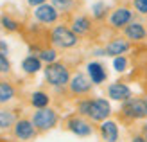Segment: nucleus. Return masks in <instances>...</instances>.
Returning <instances> with one entry per match:
<instances>
[{"label": "nucleus", "mask_w": 147, "mask_h": 142, "mask_svg": "<svg viewBox=\"0 0 147 142\" xmlns=\"http://www.w3.org/2000/svg\"><path fill=\"white\" fill-rule=\"evenodd\" d=\"M124 113L133 117V119H142L147 115V99L142 97H129L124 104Z\"/></svg>", "instance_id": "f257e3e1"}, {"label": "nucleus", "mask_w": 147, "mask_h": 142, "mask_svg": "<svg viewBox=\"0 0 147 142\" xmlns=\"http://www.w3.org/2000/svg\"><path fill=\"white\" fill-rule=\"evenodd\" d=\"M45 76L49 79V83L56 85V86H61V85L68 83V70L65 69L63 65H57V63H50L47 67V69H45Z\"/></svg>", "instance_id": "f03ea898"}, {"label": "nucleus", "mask_w": 147, "mask_h": 142, "mask_svg": "<svg viewBox=\"0 0 147 142\" xmlns=\"http://www.w3.org/2000/svg\"><path fill=\"white\" fill-rule=\"evenodd\" d=\"M56 111L52 110H47V108H41L40 111L34 113V119H32V124L40 130H49L56 124Z\"/></svg>", "instance_id": "7ed1b4c3"}, {"label": "nucleus", "mask_w": 147, "mask_h": 142, "mask_svg": "<svg viewBox=\"0 0 147 142\" xmlns=\"http://www.w3.org/2000/svg\"><path fill=\"white\" fill-rule=\"evenodd\" d=\"M109 103L104 101V99H95V101H90V111H88V115H90L93 121H104V119L109 115Z\"/></svg>", "instance_id": "20e7f679"}, {"label": "nucleus", "mask_w": 147, "mask_h": 142, "mask_svg": "<svg viewBox=\"0 0 147 142\" xmlns=\"http://www.w3.org/2000/svg\"><path fill=\"white\" fill-rule=\"evenodd\" d=\"M52 38L61 47H74L77 43V36L67 27H56L54 33H52Z\"/></svg>", "instance_id": "39448f33"}, {"label": "nucleus", "mask_w": 147, "mask_h": 142, "mask_svg": "<svg viewBox=\"0 0 147 142\" xmlns=\"http://www.w3.org/2000/svg\"><path fill=\"white\" fill-rule=\"evenodd\" d=\"M108 94L115 101H127L131 97V90L126 85H122V83H113L111 86L108 88Z\"/></svg>", "instance_id": "423d86ee"}, {"label": "nucleus", "mask_w": 147, "mask_h": 142, "mask_svg": "<svg viewBox=\"0 0 147 142\" xmlns=\"http://www.w3.org/2000/svg\"><path fill=\"white\" fill-rule=\"evenodd\" d=\"M36 18L49 24V22H54V20L57 18V11H56L54 5L43 4V5H38V9H36Z\"/></svg>", "instance_id": "0eeeda50"}, {"label": "nucleus", "mask_w": 147, "mask_h": 142, "mask_svg": "<svg viewBox=\"0 0 147 142\" xmlns=\"http://www.w3.org/2000/svg\"><path fill=\"white\" fill-rule=\"evenodd\" d=\"M111 25L113 27H124V25H127L129 24V20H131V11L126 9V7H120V9H117L113 14H111Z\"/></svg>", "instance_id": "6e6552de"}, {"label": "nucleus", "mask_w": 147, "mask_h": 142, "mask_svg": "<svg viewBox=\"0 0 147 142\" xmlns=\"http://www.w3.org/2000/svg\"><path fill=\"white\" fill-rule=\"evenodd\" d=\"M100 133H102V139L106 142H117V139H119V128H117V124L111 122V121L102 122Z\"/></svg>", "instance_id": "1a4fd4ad"}, {"label": "nucleus", "mask_w": 147, "mask_h": 142, "mask_svg": "<svg viewBox=\"0 0 147 142\" xmlns=\"http://www.w3.org/2000/svg\"><path fill=\"white\" fill-rule=\"evenodd\" d=\"M68 128H70V131H74L79 137H86L92 133V126L84 121H81V119H72L68 122Z\"/></svg>", "instance_id": "9d476101"}, {"label": "nucleus", "mask_w": 147, "mask_h": 142, "mask_svg": "<svg viewBox=\"0 0 147 142\" xmlns=\"http://www.w3.org/2000/svg\"><path fill=\"white\" fill-rule=\"evenodd\" d=\"M14 133H16V137L25 140V139H31L34 135V126L29 122V121H20L16 126H14Z\"/></svg>", "instance_id": "9b49d317"}, {"label": "nucleus", "mask_w": 147, "mask_h": 142, "mask_svg": "<svg viewBox=\"0 0 147 142\" xmlns=\"http://www.w3.org/2000/svg\"><path fill=\"white\" fill-rule=\"evenodd\" d=\"M70 86H72V90L76 92V94H84V92H88V90H90L92 83L86 79V76H83V74H77V76L72 79Z\"/></svg>", "instance_id": "f8f14e48"}, {"label": "nucleus", "mask_w": 147, "mask_h": 142, "mask_svg": "<svg viewBox=\"0 0 147 142\" xmlns=\"http://www.w3.org/2000/svg\"><path fill=\"white\" fill-rule=\"evenodd\" d=\"M88 74H90V77H92V83H95V85H99V83H102V81L106 79V72L99 63H90L88 65Z\"/></svg>", "instance_id": "ddd939ff"}, {"label": "nucleus", "mask_w": 147, "mask_h": 142, "mask_svg": "<svg viewBox=\"0 0 147 142\" xmlns=\"http://www.w3.org/2000/svg\"><path fill=\"white\" fill-rule=\"evenodd\" d=\"M127 49H129V43L126 40H113L106 47V52H108L109 56H119V54H124Z\"/></svg>", "instance_id": "4468645a"}, {"label": "nucleus", "mask_w": 147, "mask_h": 142, "mask_svg": "<svg viewBox=\"0 0 147 142\" xmlns=\"http://www.w3.org/2000/svg\"><path fill=\"white\" fill-rule=\"evenodd\" d=\"M126 34H127V38H131V40H144L145 36H147L144 25L142 24H136V22H135V24H129L126 27Z\"/></svg>", "instance_id": "2eb2a0df"}, {"label": "nucleus", "mask_w": 147, "mask_h": 142, "mask_svg": "<svg viewBox=\"0 0 147 142\" xmlns=\"http://www.w3.org/2000/svg\"><path fill=\"white\" fill-rule=\"evenodd\" d=\"M22 67H24V70L29 72V74H34V72H38L41 69V63H40V59L38 58H25L24 59V63H22Z\"/></svg>", "instance_id": "dca6fc26"}, {"label": "nucleus", "mask_w": 147, "mask_h": 142, "mask_svg": "<svg viewBox=\"0 0 147 142\" xmlns=\"http://www.w3.org/2000/svg\"><path fill=\"white\" fill-rule=\"evenodd\" d=\"M13 95H14V90H13L11 85L0 83V103H5V101L13 99Z\"/></svg>", "instance_id": "f3484780"}, {"label": "nucleus", "mask_w": 147, "mask_h": 142, "mask_svg": "<svg viewBox=\"0 0 147 142\" xmlns=\"http://www.w3.org/2000/svg\"><path fill=\"white\" fill-rule=\"evenodd\" d=\"M32 104L36 108H45L47 104H49V97H47V94H43V92H36V94H32Z\"/></svg>", "instance_id": "a211bd4d"}, {"label": "nucleus", "mask_w": 147, "mask_h": 142, "mask_svg": "<svg viewBox=\"0 0 147 142\" xmlns=\"http://www.w3.org/2000/svg\"><path fill=\"white\" fill-rule=\"evenodd\" d=\"M88 29H90V22H88V18L81 16V18H76V20H74V31H76V33L83 34V33L88 31Z\"/></svg>", "instance_id": "6ab92c4d"}, {"label": "nucleus", "mask_w": 147, "mask_h": 142, "mask_svg": "<svg viewBox=\"0 0 147 142\" xmlns=\"http://www.w3.org/2000/svg\"><path fill=\"white\" fill-rule=\"evenodd\" d=\"M14 117L11 111H5V110H0V128H9L13 124Z\"/></svg>", "instance_id": "aec40b11"}, {"label": "nucleus", "mask_w": 147, "mask_h": 142, "mask_svg": "<svg viewBox=\"0 0 147 142\" xmlns=\"http://www.w3.org/2000/svg\"><path fill=\"white\" fill-rule=\"evenodd\" d=\"M113 67H115V70H119V72L126 70V67H127L126 58H115V63H113Z\"/></svg>", "instance_id": "412c9836"}, {"label": "nucleus", "mask_w": 147, "mask_h": 142, "mask_svg": "<svg viewBox=\"0 0 147 142\" xmlns=\"http://www.w3.org/2000/svg\"><path fill=\"white\" fill-rule=\"evenodd\" d=\"M40 59L52 63L54 59H56V52H54V50H43V52H41V56H40Z\"/></svg>", "instance_id": "4be33fe9"}, {"label": "nucleus", "mask_w": 147, "mask_h": 142, "mask_svg": "<svg viewBox=\"0 0 147 142\" xmlns=\"http://www.w3.org/2000/svg\"><path fill=\"white\" fill-rule=\"evenodd\" d=\"M135 7L138 9V13H147V0H135Z\"/></svg>", "instance_id": "5701e85b"}, {"label": "nucleus", "mask_w": 147, "mask_h": 142, "mask_svg": "<svg viewBox=\"0 0 147 142\" xmlns=\"http://www.w3.org/2000/svg\"><path fill=\"white\" fill-rule=\"evenodd\" d=\"M2 24H4V27L11 29V31H14V29H16V22L11 20V18H7V16H4V18H2Z\"/></svg>", "instance_id": "b1692460"}, {"label": "nucleus", "mask_w": 147, "mask_h": 142, "mask_svg": "<svg viewBox=\"0 0 147 142\" xmlns=\"http://www.w3.org/2000/svg\"><path fill=\"white\" fill-rule=\"evenodd\" d=\"M9 70V61L5 59L4 54H0V72H7Z\"/></svg>", "instance_id": "393cba45"}, {"label": "nucleus", "mask_w": 147, "mask_h": 142, "mask_svg": "<svg viewBox=\"0 0 147 142\" xmlns=\"http://www.w3.org/2000/svg\"><path fill=\"white\" fill-rule=\"evenodd\" d=\"M104 9H106V5H104V4H95V5H93V13H95V16H102V14H104Z\"/></svg>", "instance_id": "a878e982"}, {"label": "nucleus", "mask_w": 147, "mask_h": 142, "mask_svg": "<svg viewBox=\"0 0 147 142\" xmlns=\"http://www.w3.org/2000/svg\"><path fill=\"white\" fill-rule=\"evenodd\" d=\"M79 110H81V113L88 115V111H90V101H84V103H81V104H79Z\"/></svg>", "instance_id": "bb28decb"}, {"label": "nucleus", "mask_w": 147, "mask_h": 142, "mask_svg": "<svg viewBox=\"0 0 147 142\" xmlns=\"http://www.w3.org/2000/svg\"><path fill=\"white\" fill-rule=\"evenodd\" d=\"M43 2H45V0H29V4H31V5H40Z\"/></svg>", "instance_id": "cd10ccee"}, {"label": "nucleus", "mask_w": 147, "mask_h": 142, "mask_svg": "<svg viewBox=\"0 0 147 142\" xmlns=\"http://www.w3.org/2000/svg\"><path fill=\"white\" fill-rule=\"evenodd\" d=\"M133 142H147V140H145L144 137H135V139H133Z\"/></svg>", "instance_id": "c85d7f7f"}, {"label": "nucleus", "mask_w": 147, "mask_h": 142, "mask_svg": "<svg viewBox=\"0 0 147 142\" xmlns=\"http://www.w3.org/2000/svg\"><path fill=\"white\" fill-rule=\"evenodd\" d=\"M144 139H145V140H147V124H145V126H144Z\"/></svg>", "instance_id": "c756f323"}, {"label": "nucleus", "mask_w": 147, "mask_h": 142, "mask_svg": "<svg viewBox=\"0 0 147 142\" xmlns=\"http://www.w3.org/2000/svg\"><path fill=\"white\" fill-rule=\"evenodd\" d=\"M57 2H61V4H67V2H68V0H57Z\"/></svg>", "instance_id": "7c9ffc66"}, {"label": "nucleus", "mask_w": 147, "mask_h": 142, "mask_svg": "<svg viewBox=\"0 0 147 142\" xmlns=\"http://www.w3.org/2000/svg\"><path fill=\"white\" fill-rule=\"evenodd\" d=\"M0 142H5V140H4V139H0Z\"/></svg>", "instance_id": "2f4dec72"}, {"label": "nucleus", "mask_w": 147, "mask_h": 142, "mask_svg": "<svg viewBox=\"0 0 147 142\" xmlns=\"http://www.w3.org/2000/svg\"><path fill=\"white\" fill-rule=\"evenodd\" d=\"M0 45H2V43H0Z\"/></svg>", "instance_id": "473e14b6"}]
</instances>
